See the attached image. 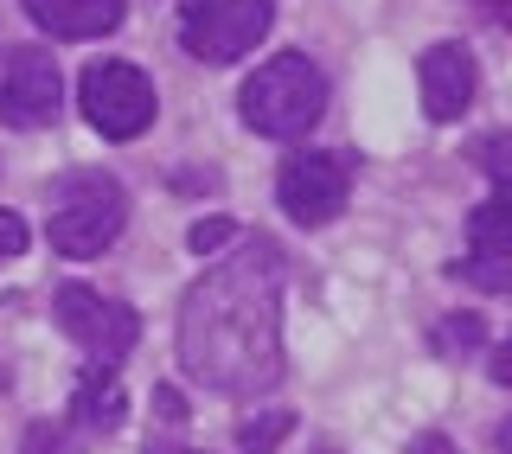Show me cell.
<instances>
[{"label":"cell","mask_w":512,"mask_h":454,"mask_svg":"<svg viewBox=\"0 0 512 454\" xmlns=\"http://www.w3.org/2000/svg\"><path fill=\"white\" fill-rule=\"evenodd\" d=\"M64 103V77L52 52L39 45H0V122L7 128H45Z\"/></svg>","instance_id":"obj_8"},{"label":"cell","mask_w":512,"mask_h":454,"mask_svg":"<svg viewBox=\"0 0 512 454\" xmlns=\"http://www.w3.org/2000/svg\"><path fill=\"white\" fill-rule=\"evenodd\" d=\"M493 448H500V454H512V416H506V429L493 435Z\"/></svg>","instance_id":"obj_23"},{"label":"cell","mask_w":512,"mask_h":454,"mask_svg":"<svg viewBox=\"0 0 512 454\" xmlns=\"http://www.w3.org/2000/svg\"><path fill=\"white\" fill-rule=\"evenodd\" d=\"M416 84H423V116L429 122H461L468 103H474V58H468V45H455V39L429 45L423 64H416Z\"/></svg>","instance_id":"obj_9"},{"label":"cell","mask_w":512,"mask_h":454,"mask_svg":"<svg viewBox=\"0 0 512 454\" xmlns=\"http://www.w3.org/2000/svg\"><path fill=\"white\" fill-rule=\"evenodd\" d=\"M480 339H487V327H480V314H448L436 327V352H474Z\"/></svg>","instance_id":"obj_17"},{"label":"cell","mask_w":512,"mask_h":454,"mask_svg":"<svg viewBox=\"0 0 512 454\" xmlns=\"http://www.w3.org/2000/svg\"><path fill=\"white\" fill-rule=\"evenodd\" d=\"M410 454H448L442 435H423V442H410Z\"/></svg>","instance_id":"obj_22"},{"label":"cell","mask_w":512,"mask_h":454,"mask_svg":"<svg viewBox=\"0 0 512 454\" xmlns=\"http://www.w3.org/2000/svg\"><path fill=\"white\" fill-rule=\"evenodd\" d=\"M20 454H77V429L64 423V416H58V423H32Z\"/></svg>","instance_id":"obj_16"},{"label":"cell","mask_w":512,"mask_h":454,"mask_svg":"<svg viewBox=\"0 0 512 454\" xmlns=\"http://www.w3.org/2000/svg\"><path fill=\"white\" fill-rule=\"evenodd\" d=\"M77 103H84V116H90V128L103 141H135L141 128L154 122V109H160L148 71H141V64H128V58L90 64L84 84H77Z\"/></svg>","instance_id":"obj_5"},{"label":"cell","mask_w":512,"mask_h":454,"mask_svg":"<svg viewBox=\"0 0 512 454\" xmlns=\"http://www.w3.org/2000/svg\"><path fill=\"white\" fill-rule=\"evenodd\" d=\"M20 250H26V218L0 205V263H7V256H20Z\"/></svg>","instance_id":"obj_19"},{"label":"cell","mask_w":512,"mask_h":454,"mask_svg":"<svg viewBox=\"0 0 512 454\" xmlns=\"http://www.w3.org/2000/svg\"><path fill=\"white\" fill-rule=\"evenodd\" d=\"M128 416V397L116 384V365H90L84 378H77L71 391V410H64V423L77 429V442H103V435H116Z\"/></svg>","instance_id":"obj_10"},{"label":"cell","mask_w":512,"mask_h":454,"mask_svg":"<svg viewBox=\"0 0 512 454\" xmlns=\"http://www.w3.org/2000/svg\"><path fill=\"white\" fill-rule=\"evenodd\" d=\"M346 192H352V160L308 148V154H288L276 173V199L295 224H333L346 212Z\"/></svg>","instance_id":"obj_7"},{"label":"cell","mask_w":512,"mask_h":454,"mask_svg":"<svg viewBox=\"0 0 512 454\" xmlns=\"http://www.w3.org/2000/svg\"><path fill=\"white\" fill-rule=\"evenodd\" d=\"M474 7H480V13H487V20H493V26H500V32H512V0H474Z\"/></svg>","instance_id":"obj_20"},{"label":"cell","mask_w":512,"mask_h":454,"mask_svg":"<svg viewBox=\"0 0 512 454\" xmlns=\"http://www.w3.org/2000/svg\"><path fill=\"white\" fill-rule=\"evenodd\" d=\"M128 224V192L103 167H77L52 186V250L58 256H103Z\"/></svg>","instance_id":"obj_3"},{"label":"cell","mask_w":512,"mask_h":454,"mask_svg":"<svg viewBox=\"0 0 512 454\" xmlns=\"http://www.w3.org/2000/svg\"><path fill=\"white\" fill-rule=\"evenodd\" d=\"M455 275H461V282H474V288H487V295H512V256H480V250H468L455 263Z\"/></svg>","instance_id":"obj_13"},{"label":"cell","mask_w":512,"mask_h":454,"mask_svg":"<svg viewBox=\"0 0 512 454\" xmlns=\"http://www.w3.org/2000/svg\"><path fill=\"white\" fill-rule=\"evenodd\" d=\"M231 237H237V224H231V218H205V224H192V237H186V243H192L199 256H212L218 243H231Z\"/></svg>","instance_id":"obj_18"},{"label":"cell","mask_w":512,"mask_h":454,"mask_svg":"<svg viewBox=\"0 0 512 454\" xmlns=\"http://www.w3.org/2000/svg\"><path fill=\"white\" fill-rule=\"evenodd\" d=\"M276 26V0H180V45L199 64H237Z\"/></svg>","instance_id":"obj_4"},{"label":"cell","mask_w":512,"mask_h":454,"mask_svg":"<svg viewBox=\"0 0 512 454\" xmlns=\"http://www.w3.org/2000/svg\"><path fill=\"white\" fill-rule=\"evenodd\" d=\"M487 378H493V384H512V339L493 352V371H487Z\"/></svg>","instance_id":"obj_21"},{"label":"cell","mask_w":512,"mask_h":454,"mask_svg":"<svg viewBox=\"0 0 512 454\" xmlns=\"http://www.w3.org/2000/svg\"><path fill=\"white\" fill-rule=\"evenodd\" d=\"M288 256L269 237H237L180 301V365L218 397H256L282 378Z\"/></svg>","instance_id":"obj_1"},{"label":"cell","mask_w":512,"mask_h":454,"mask_svg":"<svg viewBox=\"0 0 512 454\" xmlns=\"http://www.w3.org/2000/svg\"><path fill=\"white\" fill-rule=\"evenodd\" d=\"M52 307H58V327L90 352V365H122L128 352H135V339H141L135 307L116 301V295H96L84 282H64L52 295Z\"/></svg>","instance_id":"obj_6"},{"label":"cell","mask_w":512,"mask_h":454,"mask_svg":"<svg viewBox=\"0 0 512 454\" xmlns=\"http://www.w3.org/2000/svg\"><path fill=\"white\" fill-rule=\"evenodd\" d=\"M288 429H295V416H288V410H263V416H250V423L237 429V442H244V454H269Z\"/></svg>","instance_id":"obj_14"},{"label":"cell","mask_w":512,"mask_h":454,"mask_svg":"<svg viewBox=\"0 0 512 454\" xmlns=\"http://www.w3.org/2000/svg\"><path fill=\"white\" fill-rule=\"evenodd\" d=\"M148 454H192V448H148Z\"/></svg>","instance_id":"obj_24"},{"label":"cell","mask_w":512,"mask_h":454,"mask_svg":"<svg viewBox=\"0 0 512 454\" xmlns=\"http://www.w3.org/2000/svg\"><path fill=\"white\" fill-rule=\"evenodd\" d=\"M237 109H244L250 135L301 141L320 116H327V71H320L314 58H301V52H282V58H269L263 71L244 84Z\"/></svg>","instance_id":"obj_2"},{"label":"cell","mask_w":512,"mask_h":454,"mask_svg":"<svg viewBox=\"0 0 512 454\" xmlns=\"http://www.w3.org/2000/svg\"><path fill=\"white\" fill-rule=\"evenodd\" d=\"M468 160L480 173H493V180H512V128H500V135H480L474 148H468Z\"/></svg>","instance_id":"obj_15"},{"label":"cell","mask_w":512,"mask_h":454,"mask_svg":"<svg viewBox=\"0 0 512 454\" xmlns=\"http://www.w3.org/2000/svg\"><path fill=\"white\" fill-rule=\"evenodd\" d=\"M52 39H103L128 20V0H20Z\"/></svg>","instance_id":"obj_11"},{"label":"cell","mask_w":512,"mask_h":454,"mask_svg":"<svg viewBox=\"0 0 512 454\" xmlns=\"http://www.w3.org/2000/svg\"><path fill=\"white\" fill-rule=\"evenodd\" d=\"M468 250H480V256H512V180H500V192H493L487 205H474Z\"/></svg>","instance_id":"obj_12"}]
</instances>
